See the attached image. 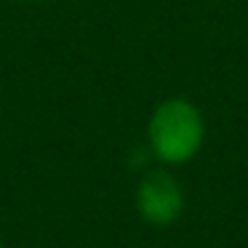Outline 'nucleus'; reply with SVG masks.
<instances>
[{
	"label": "nucleus",
	"instance_id": "f03ea898",
	"mask_svg": "<svg viewBox=\"0 0 248 248\" xmlns=\"http://www.w3.org/2000/svg\"><path fill=\"white\" fill-rule=\"evenodd\" d=\"M136 208L141 219L152 227H168L182 216L184 211V192L176 176L163 168L144 173L136 187Z\"/></svg>",
	"mask_w": 248,
	"mask_h": 248
},
{
	"label": "nucleus",
	"instance_id": "7ed1b4c3",
	"mask_svg": "<svg viewBox=\"0 0 248 248\" xmlns=\"http://www.w3.org/2000/svg\"><path fill=\"white\" fill-rule=\"evenodd\" d=\"M32 3H43V0H32Z\"/></svg>",
	"mask_w": 248,
	"mask_h": 248
},
{
	"label": "nucleus",
	"instance_id": "f257e3e1",
	"mask_svg": "<svg viewBox=\"0 0 248 248\" xmlns=\"http://www.w3.org/2000/svg\"><path fill=\"white\" fill-rule=\"evenodd\" d=\"M147 141H150L152 155L166 166L189 163L205 141L203 112L189 99H166L150 115Z\"/></svg>",
	"mask_w": 248,
	"mask_h": 248
},
{
	"label": "nucleus",
	"instance_id": "20e7f679",
	"mask_svg": "<svg viewBox=\"0 0 248 248\" xmlns=\"http://www.w3.org/2000/svg\"><path fill=\"white\" fill-rule=\"evenodd\" d=\"M0 248H3V243H0Z\"/></svg>",
	"mask_w": 248,
	"mask_h": 248
}]
</instances>
